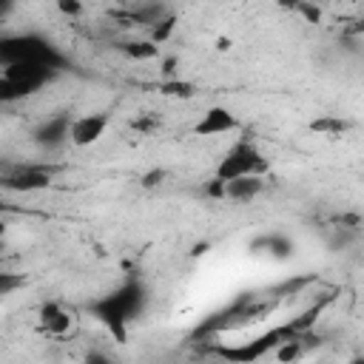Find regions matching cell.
<instances>
[{
    "label": "cell",
    "mask_w": 364,
    "mask_h": 364,
    "mask_svg": "<svg viewBox=\"0 0 364 364\" xmlns=\"http://www.w3.org/2000/svg\"><path fill=\"white\" fill-rule=\"evenodd\" d=\"M162 179H165V171H154V173H148V176L142 179V185L151 188V185H156V182H162Z\"/></svg>",
    "instance_id": "5bb4252c"
},
{
    "label": "cell",
    "mask_w": 364,
    "mask_h": 364,
    "mask_svg": "<svg viewBox=\"0 0 364 364\" xmlns=\"http://www.w3.org/2000/svg\"><path fill=\"white\" fill-rule=\"evenodd\" d=\"M131 125H134V131H139V134H151V131L159 128V117H154V114H142V117H136Z\"/></svg>",
    "instance_id": "8fae6325"
},
{
    "label": "cell",
    "mask_w": 364,
    "mask_h": 364,
    "mask_svg": "<svg viewBox=\"0 0 364 364\" xmlns=\"http://www.w3.org/2000/svg\"><path fill=\"white\" fill-rule=\"evenodd\" d=\"M267 171H270V162L264 159L259 145L253 139H236L222 154V159L216 162L213 176L228 182V179H236V176H264Z\"/></svg>",
    "instance_id": "6da1fadb"
},
{
    "label": "cell",
    "mask_w": 364,
    "mask_h": 364,
    "mask_svg": "<svg viewBox=\"0 0 364 364\" xmlns=\"http://www.w3.org/2000/svg\"><path fill=\"white\" fill-rule=\"evenodd\" d=\"M51 182H54V168L51 165H40V162L14 165V168L3 171V188L6 191H17V193H37V191L51 188Z\"/></svg>",
    "instance_id": "7a4b0ae2"
},
{
    "label": "cell",
    "mask_w": 364,
    "mask_h": 364,
    "mask_svg": "<svg viewBox=\"0 0 364 364\" xmlns=\"http://www.w3.org/2000/svg\"><path fill=\"white\" fill-rule=\"evenodd\" d=\"M108 128V117L105 114H80L71 119V131H68V142L74 148H91L102 139Z\"/></svg>",
    "instance_id": "277c9868"
},
{
    "label": "cell",
    "mask_w": 364,
    "mask_h": 364,
    "mask_svg": "<svg viewBox=\"0 0 364 364\" xmlns=\"http://www.w3.org/2000/svg\"><path fill=\"white\" fill-rule=\"evenodd\" d=\"M239 131V119L230 108H222V105H213L208 108L199 122L193 125V134L196 136H222V134H236Z\"/></svg>",
    "instance_id": "5b68a950"
},
{
    "label": "cell",
    "mask_w": 364,
    "mask_h": 364,
    "mask_svg": "<svg viewBox=\"0 0 364 364\" xmlns=\"http://www.w3.org/2000/svg\"><path fill=\"white\" fill-rule=\"evenodd\" d=\"M57 9H60V14H65V17H80V14L85 11L82 0H57Z\"/></svg>",
    "instance_id": "7c38bea8"
},
{
    "label": "cell",
    "mask_w": 364,
    "mask_h": 364,
    "mask_svg": "<svg viewBox=\"0 0 364 364\" xmlns=\"http://www.w3.org/2000/svg\"><path fill=\"white\" fill-rule=\"evenodd\" d=\"M264 191V176H236L225 182L228 202H250Z\"/></svg>",
    "instance_id": "8992f818"
},
{
    "label": "cell",
    "mask_w": 364,
    "mask_h": 364,
    "mask_svg": "<svg viewBox=\"0 0 364 364\" xmlns=\"http://www.w3.org/2000/svg\"><path fill=\"white\" fill-rule=\"evenodd\" d=\"M276 3H279V9H284V11H296L304 0H276Z\"/></svg>",
    "instance_id": "9a60e30c"
},
{
    "label": "cell",
    "mask_w": 364,
    "mask_h": 364,
    "mask_svg": "<svg viewBox=\"0 0 364 364\" xmlns=\"http://www.w3.org/2000/svg\"><path fill=\"white\" fill-rule=\"evenodd\" d=\"M122 54L131 57V60H156L159 57V46L151 37H139V40L122 43Z\"/></svg>",
    "instance_id": "52a82bcc"
},
{
    "label": "cell",
    "mask_w": 364,
    "mask_h": 364,
    "mask_svg": "<svg viewBox=\"0 0 364 364\" xmlns=\"http://www.w3.org/2000/svg\"><path fill=\"white\" fill-rule=\"evenodd\" d=\"M173 28H176V17L168 11V14H165L159 23H154V26L148 28V37H151L156 46H162V43H165V40L173 34Z\"/></svg>",
    "instance_id": "9c48e42d"
},
{
    "label": "cell",
    "mask_w": 364,
    "mask_h": 364,
    "mask_svg": "<svg viewBox=\"0 0 364 364\" xmlns=\"http://www.w3.org/2000/svg\"><path fill=\"white\" fill-rule=\"evenodd\" d=\"M159 88H162V94H168V97H182V100H191V97L196 94V88H193L191 82H185V80H165Z\"/></svg>",
    "instance_id": "30bf717a"
},
{
    "label": "cell",
    "mask_w": 364,
    "mask_h": 364,
    "mask_svg": "<svg viewBox=\"0 0 364 364\" xmlns=\"http://www.w3.org/2000/svg\"><path fill=\"white\" fill-rule=\"evenodd\" d=\"M14 287H23V276H11V273H0V296H11Z\"/></svg>",
    "instance_id": "4fadbf2b"
},
{
    "label": "cell",
    "mask_w": 364,
    "mask_h": 364,
    "mask_svg": "<svg viewBox=\"0 0 364 364\" xmlns=\"http://www.w3.org/2000/svg\"><path fill=\"white\" fill-rule=\"evenodd\" d=\"M37 324L51 338H65L74 330V313L60 301H43L37 310Z\"/></svg>",
    "instance_id": "3957f363"
},
{
    "label": "cell",
    "mask_w": 364,
    "mask_h": 364,
    "mask_svg": "<svg viewBox=\"0 0 364 364\" xmlns=\"http://www.w3.org/2000/svg\"><path fill=\"white\" fill-rule=\"evenodd\" d=\"M310 131L313 134H321V136H341L344 131H350V119H341V117H318L310 122Z\"/></svg>",
    "instance_id": "ba28073f"
}]
</instances>
